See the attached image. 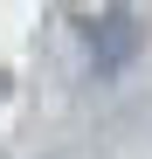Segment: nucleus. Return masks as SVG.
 <instances>
[{"instance_id": "1", "label": "nucleus", "mask_w": 152, "mask_h": 159, "mask_svg": "<svg viewBox=\"0 0 152 159\" xmlns=\"http://www.w3.org/2000/svg\"><path fill=\"white\" fill-rule=\"evenodd\" d=\"M132 48H138V21L132 14H111L104 21V28H97V42H90V56H97V69H124V56H132Z\"/></svg>"}, {"instance_id": "2", "label": "nucleus", "mask_w": 152, "mask_h": 159, "mask_svg": "<svg viewBox=\"0 0 152 159\" xmlns=\"http://www.w3.org/2000/svg\"><path fill=\"white\" fill-rule=\"evenodd\" d=\"M0 97H7V69H0Z\"/></svg>"}]
</instances>
